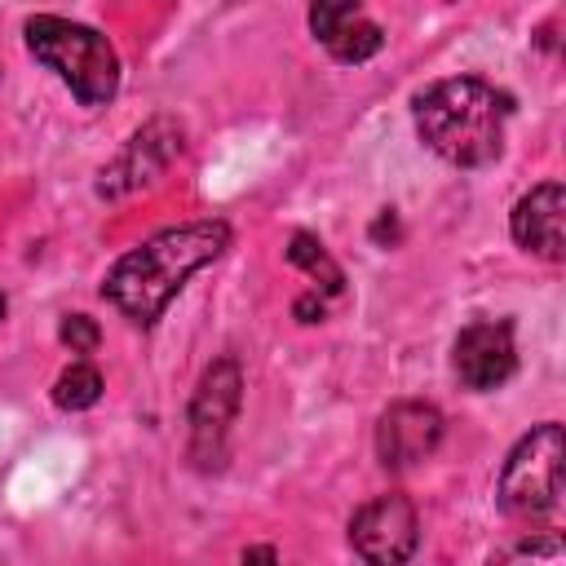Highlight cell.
Segmentation results:
<instances>
[{
	"label": "cell",
	"mask_w": 566,
	"mask_h": 566,
	"mask_svg": "<svg viewBox=\"0 0 566 566\" xmlns=\"http://www.w3.org/2000/svg\"><path fill=\"white\" fill-rule=\"evenodd\" d=\"M230 243V226L226 221H190V226H172L155 239H146L142 248H133L128 256L115 261V270L102 283V296L128 314L133 323H155L168 301L186 287V279L195 270H203L208 261H217Z\"/></svg>",
	"instance_id": "1"
},
{
	"label": "cell",
	"mask_w": 566,
	"mask_h": 566,
	"mask_svg": "<svg viewBox=\"0 0 566 566\" xmlns=\"http://www.w3.org/2000/svg\"><path fill=\"white\" fill-rule=\"evenodd\" d=\"M411 115H416L420 142L447 164L482 168V164H495L504 150L509 97L495 93L486 80H473V75L438 80L424 93H416Z\"/></svg>",
	"instance_id": "2"
},
{
	"label": "cell",
	"mask_w": 566,
	"mask_h": 566,
	"mask_svg": "<svg viewBox=\"0 0 566 566\" xmlns=\"http://www.w3.org/2000/svg\"><path fill=\"white\" fill-rule=\"evenodd\" d=\"M27 49L35 62H44L84 106H106L119 88V57L111 40L84 22L35 13L27 22Z\"/></svg>",
	"instance_id": "3"
},
{
	"label": "cell",
	"mask_w": 566,
	"mask_h": 566,
	"mask_svg": "<svg viewBox=\"0 0 566 566\" xmlns=\"http://www.w3.org/2000/svg\"><path fill=\"white\" fill-rule=\"evenodd\" d=\"M562 460H566V438L562 424L544 420L531 429L504 460L500 473V509L513 517H548L562 504Z\"/></svg>",
	"instance_id": "4"
},
{
	"label": "cell",
	"mask_w": 566,
	"mask_h": 566,
	"mask_svg": "<svg viewBox=\"0 0 566 566\" xmlns=\"http://www.w3.org/2000/svg\"><path fill=\"white\" fill-rule=\"evenodd\" d=\"M349 539L367 566H402L420 544L416 504L398 491L367 500L349 522Z\"/></svg>",
	"instance_id": "5"
},
{
	"label": "cell",
	"mask_w": 566,
	"mask_h": 566,
	"mask_svg": "<svg viewBox=\"0 0 566 566\" xmlns=\"http://www.w3.org/2000/svg\"><path fill=\"white\" fill-rule=\"evenodd\" d=\"M239 363L234 358H221L203 371L199 380V394L190 402V433H195V460L199 464H221V451H226V433H230V420L239 411Z\"/></svg>",
	"instance_id": "6"
},
{
	"label": "cell",
	"mask_w": 566,
	"mask_h": 566,
	"mask_svg": "<svg viewBox=\"0 0 566 566\" xmlns=\"http://www.w3.org/2000/svg\"><path fill=\"white\" fill-rule=\"evenodd\" d=\"M455 376L464 389H500L513 371H517V349H513V327L509 323H469L460 336H455Z\"/></svg>",
	"instance_id": "7"
},
{
	"label": "cell",
	"mask_w": 566,
	"mask_h": 566,
	"mask_svg": "<svg viewBox=\"0 0 566 566\" xmlns=\"http://www.w3.org/2000/svg\"><path fill=\"white\" fill-rule=\"evenodd\" d=\"M442 442V416L429 402H394L376 424V455L385 469H411Z\"/></svg>",
	"instance_id": "8"
},
{
	"label": "cell",
	"mask_w": 566,
	"mask_h": 566,
	"mask_svg": "<svg viewBox=\"0 0 566 566\" xmlns=\"http://www.w3.org/2000/svg\"><path fill=\"white\" fill-rule=\"evenodd\" d=\"M177 150H181V128H177L172 119H150L142 133H133V142L124 146V155H119L111 168H102L97 190H102L106 199L128 195V190H137L142 181H155V177L168 168V159H172Z\"/></svg>",
	"instance_id": "9"
},
{
	"label": "cell",
	"mask_w": 566,
	"mask_h": 566,
	"mask_svg": "<svg viewBox=\"0 0 566 566\" xmlns=\"http://www.w3.org/2000/svg\"><path fill=\"white\" fill-rule=\"evenodd\" d=\"M562 212H566V195H562V186H557V181L535 186V190L522 195L517 208H513V221H509V226H513V239H517L526 252L544 256V261H562V256H566Z\"/></svg>",
	"instance_id": "10"
},
{
	"label": "cell",
	"mask_w": 566,
	"mask_h": 566,
	"mask_svg": "<svg viewBox=\"0 0 566 566\" xmlns=\"http://www.w3.org/2000/svg\"><path fill=\"white\" fill-rule=\"evenodd\" d=\"M310 27H314V35L327 44V53L336 62H367L385 44L380 27L349 0L345 4H314L310 9Z\"/></svg>",
	"instance_id": "11"
},
{
	"label": "cell",
	"mask_w": 566,
	"mask_h": 566,
	"mask_svg": "<svg viewBox=\"0 0 566 566\" xmlns=\"http://www.w3.org/2000/svg\"><path fill=\"white\" fill-rule=\"evenodd\" d=\"M287 261H292V265H301L305 274H314V279L323 283V292H340V287H345V274H340V265H336V261L323 252V243H318L314 234H305V230H296V234H292Z\"/></svg>",
	"instance_id": "12"
},
{
	"label": "cell",
	"mask_w": 566,
	"mask_h": 566,
	"mask_svg": "<svg viewBox=\"0 0 566 566\" xmlns=\"http://www.w3.org/2000/svg\"><path fill=\"white\" fill-rule=\"evenodd\" d=\"M102 398V376H97V367H88V363H71L57 380H53V402L62 407V411H84V407H93Z\"/></svg>",
	"instance_id": "13"
},
{
	"label": "cell",
	"mask_w": 566,
	"mask_h": 566,
	"mask_svg": "<svg viewBox=\"0 0 566 566\" xmlns=\"http://www.w3.org/2000/svg\"><path fill=\"white\" fill-rule=\"evenodd\" d=\"M491 566H566V548H562V535L544 531V535H526L509 544L504 553H495Z\"/></svg>",
	"instance_id": "14"
},
{
	"label": "cell",
	"mask_w": 566,
	"mask_h": 566,
	"mask_svg": "<svg viewBox=\"0 0 566 566\" xmlns=\"http://www.w3.org/2000/svg\"><path fill=\"white\" fill-rule=\"evenodd\" d=\"M57 336H62V345H71V354H93L97 340H102V332H97V323L88 314H66Z\"/></svg>",
	"instance_id": "15"
},
{
	"label": "cell",
	"mask_w": 566,
	"mask_h": 566,
	"mask_svg": "<svg viewBox=\"0 0 566 566\" xmlns=\"http://www.w3.org/2000/svg\"><path fill=\"white\" fill-rule=\"evenodd\" d=\"M296 318H301V323H318V318H323V301H318V292H310V296L296 301Z\"/></svg>",
	"instance_id": "16"
},
{
	"label": "cell",
	"mask_w": 566,
	"mask_h": 566,
	"mask_svg": "<svg viewBox=\"0 0 566 566\" xmlns=\"http://www.w3.org/2000/svg\"><path fill=\"white\" fill-rule=\"evenodd\" d=\"M243 566H279V557H274V548H270V544H256V548H248V553H243Z\"/></svg>",
	"instance_id": "17"
},
{
	"label": "cell",
	"mask_w": 566,
	"mask_h": 566,
	"mask_svg": "<svg viewBox=\"0 0 566 566\" xmlns=\"http://www.w3.org/2000/svg\"><path fill=\"white\" fill-rule=\"evenodd\" d=\"M4 310H9V305H4V296H0V318H4Z\"/></svg>",
	"instance_id": "18"
}]
</instances>
